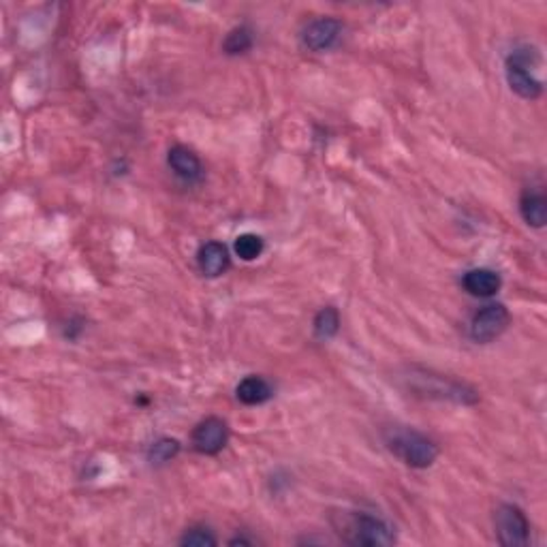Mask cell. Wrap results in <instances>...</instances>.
I'll return each mask as SVG.
<instances>
[{"mask_svg":"<svg viewBox=\"0 0 547 547\" xmlns=\"http://www.w3.org/2000/svg\"><path fill=\"white\" fill-rule=\"evenodd\" d=\"M334 528L338 535L351 545L381 547L391 545L396 541V533L385 520L370 513H358V511H343L336 518H332Z\"/></svg>","mask_w":547,"mask_h":547,"instance_id":"obj_1","label":"cell"},{"mask_svg":"<svg viewBox=\"0 0 547 547\" xmlns=\"http://www.w3.org/2000/svg\"><path fill=\"white\" fill-rule=\"evenodd\" d=\"M383 441L387 449L411 468H428L432 466L438 458L436 443L426 435H421V432L412 430V428H387Z\"/></svg>","mask_w":547,"mask_h":547,"instance_id":"obj_2","label":"cell"},{"mask_svg":"<svg viewBox=\"0 0 547 547\" xmlns=\"http://www.w3.org/2000/svg\"><path fill=\"white\" fill-rule=\"evenodd\" d=\"M539 63V51L530 48L513 50L505 60V77L515 95L535 101L543 95V81L535 75L533 66Z\"/></svg>","mask_w":547,"mask_h":547,"instance_id":"obj_3","label":"cell"},{"mask_svg":"<svg viewBox=\"0 0 547 547\" xmlns=\"http://www.w3.org/2000/svg\"><path fill=\"white\" fill-rule=\"evenodd\" d=\"M494 524H497L498 541L503 545L520 547L530 541V522L518 505H500L494 515Z\"/></svg>","mask_w":547,"mask_h":547,"instance_id":"obj_4","label":"cell"},{"mask_svg":"<svg viewBox=\"0 0 547 547\" xmlns=\"http://www.w3.org/2000/svg\"><path fill=\"white\" fill-rule=\"evenodd\" d=\"M412 389L421 391L423 396H436V398L443 400H453L460 402V404H474L479 400V394L471 387H466L464 383H458V381L445 379V376H432V374H412Z\"/></svg>","mask_w":547,"mask_h":547,"instance_id":"obj_5","label":"cell"},{"mask_svg":"<svg viewBox=\"0 0 547 547\" xmlns=\"http://www.w3.org/2000/svg\"><path fill=\"white\" fill-rule=\"evenodd\" d=\"M511 314L505 304H488L473 314L471 338L479 344H488L497 340L509 327Z\"/></svg>","mask_w":547,"mask_h":547,"instance_id":"obj_6","label":"cell"},{"mask_svg":"<svg viewBox=\"0 0 547 547\" xmlns=\"http://www.w3.org/2000/svg\"><path fill=\"white\" fill-rule=\"evenodd\" d=\"M195 451L201 456H216L227 447L229 443V426L220 417H205L195 426L193 436H190Z\"/></svg>","mask_w":547,"mask_h":547,"instance_id":"obj_7","label":"cell"},{"mask_svg":"<svg viewBox=\"0 0 547 547\" xmlns=\"http://www.w3.org/2000/svg\"><path fill=\"white\" fill-rule=\"evenodd\" d=\"M343 35V24L336 18H317L308 22L302 30L304 48L311 51H327L338 43Z\"/></svg>","mask_w":547,"mask_h":547,"instance_id":"obj_8","label":"cell"},{"mask_svg":"<svg viewBox=\"0 0 547 547\" xmlns=\"http://www.w3.org/2000/svg\"><path fill=\"white\" fill-rule=\"evenodd\" d=\"M197 266L204 276L208 278H219L229 270L231 257L229 249L220 242H205L197 252Z\"/></svg>","mask_w":547,"mask_h":547,"instance_id":"obj_9","label":"cell"},{"mask_svg":"<svg viewBox=\"0 0 547 547\" xmlns=\"http://www.w3.org/2000/svg\"><path fill=\"white\" fill-rule=\"evenodd\" d=\"M167 165L184 182H197L204 175V165L193 150L187 146H173L167 154Z\"/></svg>","mask_w":547,"mask_h":547,"instance_id":"obj_10","label":"cell"},{"mask_svg":"<svg viewBox=\"0 0 547 547\" xmlns=\"http://www.w3.org/2000/svg\"><path fill=\"white\" fill-rule=\"evenodd\" d=\"M462 285L473 297H494L503 287V278L498 272L488 267H474L464 274Z\"/></svg>","mask_w":547,"mask_h":547,"instance_id":"obj_11","label":"cell"},{"mask_svg":"<svg viewBox=\"0 0 547 547\" xmlns=\"http://www.w3.org/2000/svg\"><path fill=\"white\" fill-rule=\"evenodd\" d=\"M520 214L524 223L541 229L547 223V199L545 193L539 189H526L520 197Z\"/></svg>","mask_w":547,"mask_h":547,"instance_id":"obj_12","label":"cell"},{"mask_svg":"<svg viewBox=\"0 0 547 547\" xmlns=\"http://www.w3.org/2000/svg\"><path fill=\"white\" fill-rule=\"evenodd\" d=\"M235 396L242 404L259 406V404H266V402L272 398L274 389H272V385L263 379V376L250 374L237 383Z\"/></svg>","mask_w":547,"mask_h":547,"instance_id":"obj_13","label":"cell"},{"mask_svg":"<svg viewBox=\"0 0 547 547\" xmlns=\"http://www.w3.org/2000/svg\"><path fill=\"white\" fill-rule=\"evenodd\" d=\"M314 336L319 340H329L338 334L340 329V312L334 306H325L317 312L312 323Z\"/></svg>","mask_w":547,"mask_h":547,"instance_id":"obj_14","label":"cell"},{"mask_svg":"<svg viewBox=\"0 0 547 547\" xmlns=\"http://www.w3.org/2000/svg\"><path fill=\"white\" fill-rule=\"evenodd\" d=\"M252 43H255V37H252V30L249 26H235L234 30H229V35H227L223 41V50L225 54L229 56H240L246 54L252 48Z\"/></svg>","mask_w":547,"mask_h":547,"instance_id":"obj_15","label":"cell"},{"mask_svg":"<svg viewBox=\"0 0 547 547\" xmlns=\"http://www.w3.org/2000/svg\"><path fill=\"white\" fill-rule=\"evenodd\" d=\"M263 249H266V242L261 235L257 234H242L235 237L234 250L242 261H255L257 257H261Z\"/></svg>","mask_w":547,"mask_h":547,"instance_id":"obj_16","label":"cell"},{"mask_svg":"<svg viewBox=\"0 0 547 547\" xmlns=\"http://www.w3.org/2000/svg\"><path fill=\"white\" fill-rule=\"evenodd\" d=\"M178 453H180V443L175 441V438H167V436L158 438V441H154L148 449V462L161 466V464L172 462Z\"/></svg>","mask_w":547,"mask_h":547,"instance_id":"obj_17","label":"cell"},{"mask_svg":"<svg viewBox=\"0 0 547 547\" xmlns=\"http://www.w3.org/2000/svg\"><path fill=\"white\" fill-rule=\"evenodd\" d=\"M216 543H219V541H216V536L212 535V530L205 528V526H193V528H189L187 533L182 535V539H180V545L189 547H212Z\"/></svg>","mask_w":547,"mask_h":547,"instance_id":"obj_18","label":"cell"}]
</instances>
